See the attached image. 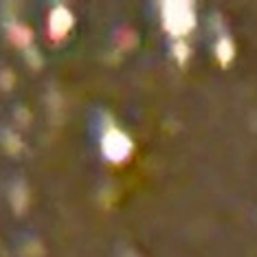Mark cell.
<instances>
[{"label": "cell", "instance_id": "2", "mask_svg": "<svg viewBox=\"0 0 257 257\" xmlns=\"http://www.w3.org/2000/svg\"><path fill=\"white\" fill-rule=\"evenodd\" d=\"M101 148H103V152H106V156L110 161L119 163V161H125L127 156H130L132 145H130V141H127V137L123 132L110 130V132H106V137H103Z\"/></svg>", "mask_w": 257, "mask_h": 257}, {"label": "cell", "instance_id": "6", "mask_svg": "<svg viewBox=\"0 0 257 257\" xmlns=\"http://www.w3.org/2000/svg\"><path fill=\"white\" fill-rule=\"evenodd\" d=\"M187 53H189V51H187V46L183 42L176 44V57H178V62H185L187 60Z\"/></svg>", "mask_w": 257, "mask_h": 257}, {"label": "cell", "instance_id": "3", "mask_svg": "<svg viewBox=\"0 0 257 257\" xmlns=\"http://www.w3.org/2000/svg\"><path fill=\"white\" fill-rule=\"evenodd\" d=\"M73 14L68 11L66 7H55L53 14H51L49 18V31H51V38L53 40H62L68 36V31H71L73 27Z\"/></svg>", "mask_w": 257, "mask_h": 257}, {"label": "cell", "instance_id": "1", "mask_svg": "<svg viewBox=\"0 0 257 257\" xmlns=\"http://www.w3.org/2000/svg\"><path fill=\"white\" fill-rule=\"evenodd\" d=\"M163 25L172 36H185L196 25L194 9L189 3H167L163 7Z\"/></svg>", "mask_w": 257, "mask_h": 257}, {"label": "cell", "instance_id": "4", "mask_svg": "<svg viewBox=\"0 0 257 257\" xmlns=\"http://www.w3.org/2000/svg\"><path fill=\"white\" fill-rule=\"evenodd\" d=\"M9 38L14 40L18 46H29L31 44V40H33L29 27H25V25H11L9 27Z\"/></svg>", "mask_w": 257, "mask_h": 257}, {"label": "cell", "instance_id": "5", "mask_svg": "<svg viewBox=\"0 0 257 257\" xmlns=\"http://www.w3.org/2000/svg\"><path fill=\"white\" fill-rule=\"evenodd\" d=\"M215 55H218L220 64H224V66L233 60V42L229 38H220L218 40V44H215Z\"/></svg>", "mask_w": 257, "mask_h": 257}]
</instances>
